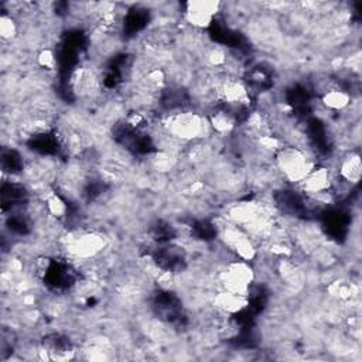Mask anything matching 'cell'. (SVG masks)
I'll use <instances>...</instances> for the list:
<instances>
[{
    "label": "cell",
    "mask_w": 362,
    "mask_h": 362,
    "mask_svg": "<svg viewBox=\"0 0 362 362\" xmlns=\"http://www.w3.org/2000/svg\"><path fill=\"white\" fill-rule=\"evenodd\" d=\"M274 164L288 182H301L314 164L304 150L296 146H281L276 150Z\"/></svg>",
    "instance_id": "6da1fadb"
},
{
    "label": "cell",
    "mask_w": 362,
    "mask_h": 362,
    "mask_svg": "<svg viewBox=\"0 0 362 362\" xmlns=\"http://www.w3.org/2000/svg\"><path fill=\"white\" fill-rule=\"evenodd\" d=\"M165 127L173 137L182 140H192L201 137L205 132V123L202 117L191 110L171 112L167 117Z\"/></svg>",
    "instance_id": "7a4b0ae2"
},
{
    "label": "cell",
    "mask_w": 362,
    "mask_h": 362,
    "mask_svg": "<svg viewBox=\"0 0 362 362\" xmlns=\"http://www.w3.org/2000/svg\"><path fill=\"white\" fill-rule=\"evenodd\" d=\"M253 270L246 260H236L226 266L222 273V283L226 291L247 296L253 283Z\"/></svg>",
    "instance_id": "3957f363"
},
{
    "label": "cell",
    "mask_w": 362,
    "mask_h": 362,
    "mask_svg": "<svg viewBox=\"0 0 362 362\" xmlns=\"http://www.w3.org/2000/svg\"><path fill=\"white\" fill-rule=\"evenodd\" d=\"M218 11V1H189L185 4L184 16L191 25L197 28H206L214 23Z\"/></svg>",
    "instance_id": "277c9868"
},
{
    "label": "cell",
    "mask_w": 362,
    "mask_h": 362,
    "mask_svg": "<svg viewBox=\"0 0 362 362\" xmlns=\"http://www.w3.org/2000/svg\"><path fill=\"white\" fill-rule=\"evenodd\" d=\"M66 247L75 255L81 257H89L98 253L103 247V238L93 232H81L72 235Z\"/></svg>",
    "instance_id": "5b68a950"
},
{
    "label": "cell",
    "mask_w": 362,
    "mask_h": 362,
    "mask_svg": "<svg viewBox=\"0 0 362 362\" xmlns=\"http://www.w3.org/2000/svg\"><path fill=\"white\" fill-rule=\"evenodd\" d=\"M41 352L45 354L47 359H66L74 354V348L68 338L51 334L41 341Z\"/></svg>",
    "instance_id": "8992f818"
},
{
    "label": "cell",
    "mask_w": 362,
    "mask_h": 362,
    "mask_svg": "<svg viewBox=\"0 0 362 362\" xmlns=\"http://www.w3.org/2000/svg\"><path fill=\"white\" fill-rule=\"evenodd\" d=\"M362 174L361 156L358 153L346 154L339 164V175L349 184H358Z\"/></svg>",
    "instance_id": "52a82bcc"
},
{
    "label": "cell",
    "mask_w": 362,
    "mask_h": 362,
    "mask_svg": "<svg viewBox=\"0 0 362 362\" xmlns=\"http://www.w3.org/2000/svg\"><path fill=\"white\" fill-rule=\"evenodd\" d=\"M349 99H351L349 95L344 89H339L337 86L322 93V103L332 110H341L346 107L349 103Z\"/></svg>",
    "instance_id": "ba28073f"
},
{
    "label": "cell",
    "mask_w": 362,
    "mask_h": 362,
    "mask_svg": "<svg viewBox=\"0 0 362 362\" xmlns=\"http://www.w3.org/2000/svg\"><path fill=\"white\" fill-rule=\"evenodd\" d=\"M1 163L4 171H10V174L20 173L24 168V163L21 156L16 150H7L1 154Z\"/></svg>",
    "instance_id": "9c48e42d"
}]
</instances>
